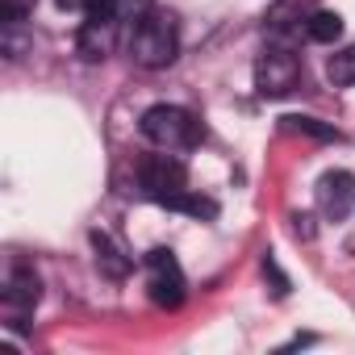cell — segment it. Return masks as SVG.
<instances>
[{
	"instance_id": "obj_3",
	"label": "cell",
	"mask_w": 355,
	"mask_h": 355,
	"mask_svg": "<svg viewBox=\"0 0 355 355\" xmlns=\"http://www.w3.org/2000/svg\"><path fill=\"white\" fill-rule=\"evenodd\" d=\"M121 26H125V21H121V13L113 9V0H101V5H92V9L84 13V21H80V34H76V51H80L88 63H96V59L113 55Z\"/></svg>"
},
{
	"instance_id": "obj_14",
	"label": "cell",
	"mask_w": 355,
	"mask_h": 355,
	"mask_svg": "<svg viewBox=\"0 0 355 355\" xmlns=\"http://www.w3.org/2000/svg\"><path fill=\"white\" fill-rule=\"evenodd\" d=\"M38 0H0V17H5V26H21L30 13H34Z\"/></svg>"
},
{
	"instance_id": "obj_15",
	"label": "cell",
	"mask_w": 355,
	"mask_h": 355,
	"mask_svg": "<svg viewBox=\"0 0 355 355\" xmlns=\"http://www.w3.org/2000/svg\"><path fill=\"white\" fill-rule=\"evenodd\" d=\"M113 9L121 13V21H138L142 13H150V0H113Z\"/></svg>"
},
{
	"instance_id": "obj_12",
	"label": "cell",
	"mask_w": 355,
	"mask_h": 355,
	"mask_svg": "<svg viewBox=\"0 0 355 355\" xmlns=\"http://www.w3.org/2000/svg\"><path fill=\"white\" fill-rule=\"evenodd\" d=\"M163 205H167V209H180V214H193V218H218V205H214L209 197H193L189 189L175 193V197H167Z\"/></svg>"
},
{
	"instance_id": "obj_9",
	"label": "cell",
	"mask_w": 355,
	"mask_h": 355,
	"mask_svg": "<svg viewBox=\"0 0 355 355\" xmlns=\"http://www.w3.org/2000/svg\"><path fill=\"white\" fill-rule=\"evenodd\" d=\"M92 251H96V268L109 276V280H125L130 276V259L117 251V243L101 230H92Z\"/></svg>"
},
{
	"instance_id": "obj_17",
	"label": "cell",
	"mask_w": 355,
	"mask_h": 355,
	"mask_svg": "<svg viewBox=\"0 0 355 355\" xmlns=\"http://www.w3.org/2000/svg\"><path fill=\"white\" fill-rule=\"evenodd\" d=\"M92 5H101V0H59V9H67V13H88Z\"/></svg>"
},
{
	"instance_id": "obj_5",
	"label": "cell",
	"mask_w": 355,
	"mask_h": 355,
	"mask_svg": "<svg viewBox=\"0 0 355 355\" xmlns=\"http://www.w3.org/2000/svg\"><path fill=\"white\" fill-rule=\"evenodd\" d=\"M146 288H150V301L155 305H163V309H175L184 301V272H180V263H175V255L171 251H163V247H155L150 255H146Z\"/></svg>"
},
{
	"instance_id": "obj_11",
	"label": "cell",
	"mask_w": 355,
	"mask_h": 355,
	"mask_svg": "<svg viewBox=\"0 0 355 355\" xmlns=\"http://www.w3.org/2000/svg\"><path fill=\"white\" fill-rule=\"evenodd\" d=\"M326 80H330L334 88H351V84H355V46L330 55V63H326Z\"/></svg>"
},
{
	"instance_id": "obj_2",
	"label": "cell",
	"mask_w": 355,
	"mask_h": 355,
	"mask_svg": "<svg viewBox=\"0 0 355 355\" xmlns=\"http://www.w3.org/2000/svg\"><path fill=\"white\" fill-rule=\"evenodd\" d=\"M142 138L159 150H193L201 142V125L180 105H150L142 113Z\"/></svg>"
},
{
	"instance_id": "obj_13",
	"label": "cell",
	"mask_w": 355,
	"mask_h": 355,
	"mask_svg": "<svg viewBox=\"0 0 355 355\" xmlns=\"http://www.w3.org/2000/svg\"><path fill=\"white\" fill-rule=\"evenodd\" d=\"M284 125H288V130H297V134H313V138L338 142V130H330V125H322V121H313V117H284Z\"/></svg>"
},
{
	"instance_id": "obj_10",
	"label": "cell",
	"mask_w": 355,
	"mask_h": 355,
	"mask_svg": "<svg viewBox=\"0 0 355 355\" xmlns=\"http://www.w3.org/2000/svg\"><path fill=\"white\" fill-rule=\"evenodd\" d=\"M305 38H309V42H322V46L338 42V38H343V17L330 13V9H313L309 21H305Z\"/></svg>"
},
{
	"instance_id": "obj_8",
	"label": "cell",
	"mask_w": 355,
	"mask_h": 355,
	"mask_svg": "<svg viewBox=\"0 0 355 355\" xmlns=\"http://www.w3.org/2000/svg\"><path fill=\"white\" fill-rule=\"evenodd\" d=\"M318 205L330 222H343L347 209L355 205V175L351 171H326L318 180Z\"/></svg>"
},
{
	"instance_id": "obj_1",
	"label": "cell",
	"mask_w": 355,
	"mask_h": 355,
	"mask_svg": "<svg viewBox=\"0 0 355 355\" xmlns=\"http://www.w3.org/2000/svg\"><path fill=\"white\" fill-rule=\"evenodd\" d=\"M180 51V26H175L171 13L163 9H150L134 21V34H130V59L146 71H159L175 59Z\"/></svg>"
},
{
	"instance_id": "obj_16",
	"label": "cell",
	"mask_w": 355,
	"mask_h": 355,
	"mask_svg": "<svg viewBox=\"0 0 355 355\" xmlns=\"http://www.w3.org/2000/svg\"><path fill=\"white\" fill-rule=\"evenodd\" d=\"M263 276H272V284H276L272 293H276V297H284V293H288V276L276 268V259H272V255H263Z\"/></svg>"
},
{
	"instance_id": "obj_6",
	"label": "cell",
	"mask_w": 355,
	"mask_h": 355,
	"mask_svg": "<svg viewBox=\"0 0 355 355\" xmlns=\"http://www.w3.org/2000/svg\"><path fill=\"white\" fill-rule=\"evenodd\" d=\"M138 180H142L146 197H155V201L163 205L167 197L184 193L189 171H184V163L175 159V155H150V159H142V167H138Z\"/></svg>"
},
{
	"instance_id": "obj_7",
	"label": "cell",
	"mask_w": 355,
	"mask_h": 355,
	"mask_svg": "<svg viewBox=\"0 0 355 355\" xmlns=\"http://www.w3.org/2000/svg\"><path fill=\"white\" fill-rule=\"evenodd\" d=\"M42 301V280L30 263H17L9 272V284H5V309H9V322L13 326H26V313H34V305Z\"/></svg>"
},
{
	"instance_id": "obj_18",
	"label": "cell",
	"mask_w": 355,
	"mask_h": 355,
	"mask_svg": "<svg viewBox=\"0 0 355 355\" xmlns=\"http://www.w3.org/2000/svg\"><path fill=\"white\" fill-rule=\"evenodd\" d=\"M293 222H297V226H293V230H297V234H301V239H313V226H309V222H313V218H305V214H297V218H293Z\"/></svg>"
},
{
	"instance_id": "obj_4",
	"label": "cell",
	"mask_w": 355,
	"mask_h": 355,
	"mask_svg": "<svg viewBox=\"0 0 355 355\" xmlns=\"http://www.w3.org/2000/svg\"><path fill=\"white\" fill-rule=\"evenodd\" d=\"M301 84V59L288 46H272L263 51V59L255 63V92L259 96H288Z\"/></svg>"
}]
</instances>
